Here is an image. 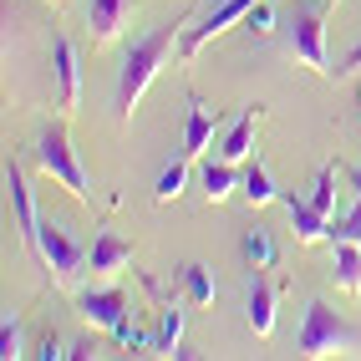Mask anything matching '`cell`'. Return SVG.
<instances>
[{"label": "cell", "mask_w": 361, "mask_h": 361, "mask_svg": "<svg viewBox=\"0 0 361 361\" xmlns=\"http://www.w3.org/2000/svg\"><path fill=\"white\" fill-rule=\"evenodd\" d=\"M51 66H56V107H61V117H71L82 107V61L66 36L51 41Z\"/></svg>", "instance_id": "7"}, {"label": "cell", "mask_w": 361, "mask_h": 361, "mask_svg": "<svg viewBox=\"0 0 361 361\" xmlns=\"http://www.w3.org/2000/svg\"><path fill=\"white\" fill-rule=\"evenodd\" d=\"M356 97H361V87H356Z\"/></svg>", "instance_id": "31"}, {"label": "cell", "mask_w": 361, "mask_h": 361, "mask_svg": "<svg viewBox=\"0 0 361 361\" xmlns=\"http://www.w3.org/2000/svg\"><path fill=\"white\" fill-rule=\"evenodd\" d=\"M346 183L356 188V199H361V168H346Z\"/></svg>", "instance_id": "29"}, {"label": "cell", "mask_w": 361, "mask_h": 361, "mask_svg": "<svg viewBox=\"0 0 361 361\" xmlns=\"http://www.w3.org/2000/svg\"><path fill=\"white\" fill-rule=\"evenodd\" d=\"M310 204H316L321 214H331V204H336V173H331V163L316 173V188H310Z\"/></svg>", "instance_id": "26"}, {"label": "cell", "mask_w": 361, "mask_h": 361, "mask_svg": "<svg viewBox=\"0 0 361 361\" xmlns=\"http://www.w3.org/2000/svg\"><path fill=\"white\" fill-rule=\"evenodd\" d=\"M245 259H250V270H275V239H270V229H250L245 234Z\"/></svg>", "instance_id": "20"}, {"label": "cell", "mask_w": 361, "mask_h": 361, "mask_svg": "<svg viewBox=\"0 0 361 361\" xmlns=\"http://www.w3.org/2000/svg\"><path fill=\"white\" fill-rule=\"evenodd\" d=\"M183 178H188V158L168 163V168H163V178H158V188H153V199H158V204H173V199L183 194Z\"/></svg>", "instance_id": "22"}, {"label": "cell", "mask_w": 361, "mask_h": 361, "mask_svg": "<svg viewBox=\"0 0 361 361\" xmlns=\"http://www.w3.org/2000/svg\"><path fill=\"white\" fill-rule=\"evenodd\" d=\"M128 264H133V245L117 229H102L92 239V270L97 275H117V270H128Z\"/></svg>", "instance_id": "13"}, {"label": "cell", "mask_w": 361, "mask_h": 361, "mask_svg": "<svg viewBox=\"0 0 361 361\" xmlns=\"http://www.w3.org/2000/svg\"><path fill=\"white\" fill-rule=\"evenodd\" d=\"M36 163H41V173L46 178H56L71 199H92V188H87V168H82V158H77V148H71V133H66V123H51L41 133V142H36Z\"/></svg>", "instance_id": "3"}, {"label": "cell", "mask_w": 361, "mask_h": 361, "mask_svg": "<svg viewBox=\"0 0 361 361\" xmlns=\"http://www.w3.org/2000/svg\"><path fill=\"white\" fill-rule=\"evenodd\" d=\"M255 6H259V0H219L214 11H204V20H199V26H194V31H183V46H178V51H183V61H194V56L204 51V46H209L214 36H224L229 26H239V20H245Z\"/></svg>", "instance_id": "6"}, {"label": "cell", "mask_w": 361, "mask_h": 361, "mask_svg": "<svg viewBox=\"0 0 361 361\" xmlns=\"http://www.w3.org/2000/svg\"><path fill=\"white\" fill-rule=\"evenodd\" d=\"M255 123H259V107H245L234 117V128L224 133V142H219V158H229V163H245L250 153H255Z\"/></svg>", "instance_id": "14"}, {"label": "cell", "mask_w": 361, "mask_h": 361, "mask_svg": "<svg viewBox=\"0 0 361 361\" xmlns=\"http://www.w3.org/2000/svg\"><path fill=\"white\" fill-rule=\"evenodd\" d=\"M326 6H305V11H295V20H290V56L300 61V66H310L316 77H331V56H326V16H321Z\"/></svg>", "instance_id": "5"}, {"label": "cell", "mask_w": 361, "mask_h": 361, "mask_svg": "<svg viewBox=\"0 0 361 361\" xmlns=\"http://www.w3.org/2000/svg\"><path fill=\"white\" fill-rule=\"evenodd\" d=\"M275 300H280V285H270V280H264V270H255L250 300H245V316H250L255 336H270V331H275Z\"/></svg>", "instance_id": "12"}, {"label": "cell", "mask_w": 361, "mask_h": 361, "mask_svg": "<svg viewBox=\"0 0 361 361\" xmlns=\"http://www.w3.org/2000/svg\"><path fill=\"white\" fill-rule=\"evenodd\" d=\"M77 310H82V321H87V326L117 331V326L128 321V295L117 290V285H102V290H82V295H77Z\"/></svg>", "instance_id": "8"}, {"label": "cell", "mask_w": 361, "mask_h": 361, "mask_svg": "<svg viewBox=\"0 0 361 361\" xmlns=\"http://www.w3.org/2000/svg\"><path fill=\"white\" fill-rule=\"evenodd\" d=\"M331 245H361V199L341 214V219H331Z\"/></svg>", "instance_id": "23"}, {"label": "cell", "mask_w": 361, "mask_h": 361, "mask_svg": "<svg viewBox=\"0 0 361 361\" xmlns=\"http://www.w3.org/2000/svg\"><path fill=\"white\" fill-rule=\"evenodd\" d=\"M56 346H61L56 336H46V341H41V356H46V361H51V356H66V351H56Z\"/></svg>", "instance_id": "28"}, {"label": "cell", "mask_w": 361, "mask_h": 361, "mask_svg": "<svg viewBox=\"0 0 361 361\" xmlns=\"http://www.w3.org/2000/svg\"><path fill=\"white\" fill-rule=\"evenodd\" d=\"M239 26H245L250 36H259V41H264V36L275 31V11H270V0H259V6H255V11H250L245 20H239Z\"/></svg>", "instance_id": "25"}, {"label": "cell", "mask_w": 361, "mask_h": 361, "mask_svg": "<svg viewBox=\"0 0 361 361\" xmlns=\"http://www.w3.org/2000/svg\"><path fill=\"white\" fill-rule=\"evenodd\" d=\"M214 137V117L194 102V107H188V117H183V148H178V158H188V163H194L199 153H204V142Z\"/></svg>", "instance_id": "15"}, {"label": "cell", "mask_w": 361, "mask_h": 361, "mask_svg": "<svg viewBox=\"0 0 361 361\" xmlns=\"http://www.w3.org/2000/svg\"><path fill=\"white\" fill-rule=\"evenodd\" d=\"M0 356H6V361H20V356H26V341H20V321H16V316L0 321Z\"/></svg>", "instance_id": "24"}, {"label": "cell", "mask_w": 361, "mask_h": 361, "mask_svg": "<svg viewBox=\"0 0 361 361\" xmlns=\"http://www.w3.org/2000/svg\"><path fill=\"white\" fill-rule=\"evenodd\" d=\"M6 183H11V204H16V229H20V245H26V250H36L41 214H36V204H31V188H26V178H20V168H16V163L6 168Z\"/></svg>", "instance_id": "10"}, {"label": "cell", "mask_w": 361, "mask_h": 361, "mask_svg": "<svg viewBox=\"0 0 361 361\" xmlns=\"http://www.w3.org/2000/svg\"><path fill=\"white\" fill-rule=\"evenodd\" d=\"M239 188H245V199L250 204H275V199H285L280 188H275V178H270V168H264L259 158L245 168V178H239Z\"/></svg>", "instance_id": "18"}, {"label": "cell", "mask_w": 361, "mask_h": 361, "mask_svg": "<svg viewBox=\"0 0 361 361\" xmlns=\"http://www.w3.org/2000/svg\"><path fill=\"white\" fill-rule=\"evenodd\" d=\"M234 188H239V173H234V163H229V158H209V163H204V194H209V204L229 199Z\"/></svg>", "instance_id": "17"}, {"label": "cell", "mask_w": 361, "mask_h": 361, "mask_svg": "<svg viewBox=\"0 0 361 361\" xmlns=\"http://www.w3.org/2000/svg\"><path fill=\"white\" fill-rule=\"evenodd\" d=\"M336 259H331V275L346 295H361V245H331Z\"/></svg>", "instance_id": "16"}, {"label": "cell", "mask_w": 361, "mask_h": 361, "mask_svg": "<svg viewBox=\"0 0 361 361\" xmlns=\"http://www.w3.org/2000/svg\"><path fill=\"white\" fill-rule=\"evenodd\" d=\"M321 6H336V0H321Z\"/></svg>", "instance_id": "30"}, {"label": "cell", "mask_w": 361, "mask_h": 361, "mask_svg": "<svg viewBox=\"0 0 361 361\" xmlns=\"http://www.w3.org/2000/svg\"><path fill=\"white\" fill-rule=\"evenodd\" d=\"M56 6H61V0H56Z\"/></svg>", "instance_id": "32"}, {"label": "cell", "mask_w": 361, "mask_h": 361, "mask_svg": "<svg viewBox=\"0 0 361 361\" xmlns=\"http://www.w3.org/2000/svg\"><path fill=\"white\" fill-rule=\"evenodd\" d=\"M356 71H361V41H356L351 51H346V61L336 66V77H356Z\"/></svg>", "instance_id": "27"}, {"label": "cell", "mask_w": 361, "mask_h": 361, "mask_svg": "<svg viewBox=\"0 0 361 361\" xmlns=\"http://www.w3.org/2000/svg\"><path fill=\"white\" fill-rule=\"evenodd\" d=\"M36 255H41L46 270H51V280H56V285H77V275L92 264V255H82V245H77V239H71L56 219H41Z\"/></svg>", "instance_id": "4"}, {"label": "cell", "mask_w": 361, "mask_h": 361, "mask_svg": "<svg viewBox=\"0 0 361 361\" xmlns=\"http://www.w3.org/2000/svg\"><path fill=\"white\" fill-rule=\"evenodd\" d=\"M158 351H163V356H194V351H183V310H173V305L163 310V326H158Z\"/></svg>", "instance_id": "19"}, {"label": "cell", "mask_w": 361, "mask_h": 361, "mask_svg": "<svg viewBox=\"0 0 361 361\" xmlns=\"http://www.w3.org/2000/svg\"><path fill=\"white\" fill-rule=\"evenodd\" d=\"M341 351H361V331L351 321H341L326 300H310L300 336H295V356L316 361V356H341Z\"/></svg>", "instance_id": "2"}, {"label": "cell", "mask_w": 361, "mask_h": 361, "mask_svg": "<svg viewBox=\"0 0 361 361\" xmlns=\"http://www.w3.org/2000/svg\"><path fill=\"white\" fill-rule=\"evenodd\" d=\"M183 295L194 305H209L214 295H219V285H214V275L204 270V264H183Z\"/></svg>", "instance_id": "21"}, {"label": "cell", "mask_w": 361, "mask_h": 361, "mask_svg": "<svg viewBox=\"0 0 361 361\" xmlns=\"http://www.w3.org/2000/svg\"><path fill=\"white\" fill-rule=\"evenodd\" d=\"M188 16H194V11H183V16H173V20H163L158 31L137 36V41L128 46V56H123V77H117V117H133V107L142 102L148 82L158 77V66L168 61V51H173L178 26H188Z\"/></svg>", "instance_id": "1"}, {"label": "cell", "mask_w": 361, "mask_h": 361, "mask_svg": "<svg viewBox=\"0 0 361 361\" xmlns=\"http://www.w3.org/2000/svg\"><path fill=\"white\" fill-rule=\"evenodd\" d=\"M133 0H87V26H92V46L117 41V31L128 26Z\"/></svg>", "instance_id": "9"}, {"label": "cell", "mask_w": 361, "mask_h": 361, "mask_svg": "<svg viewBox=\"0 0 361 361\" xmlns=\"http://www.w3.org/2000/svg\"><path fill=\"white\" fill-rule=\"evenodd\" d=\"M285 209H290V229H295L300 245H321V239H331V214H321L310 199L285 194Z\"/></svg>", "instance_id": "11"}]
</instances>
